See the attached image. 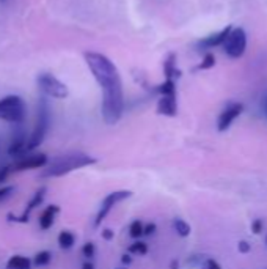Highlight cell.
Wrapping results in <instances>:
<instances>
[{
	"label": "cell",
	"instance_id": "cell-7",
	"mask_svg": "<svg viewBox=\"0 0 267 269\" xmlns=\"http://www.w3.org/2000/svg\"><path fill=\"white\" fill-rule=\"evenodd\" d=\"M25 103L21 96L17 95H11V101L8 103V106L0 112V120L8 123H14V125H21L25 120Z\"/></svg>",
	"mask_w": 267,
	"mask_h": 269
},
{
	"label": "cell",
	"instance_id": "cell-38",
	"mask_svg": "<svg viewBox=\"0 0 267 269\" xmlns=\"http://www.w3.org/2000/svg\"><path fill=\"white\" fill-rule=\"evenodd\" d=\"M0 2H5V0H0Z\"/></svg>",
	"mask_w": 267,
	"mask_h": 269
},
{
	"label": "cell",
	"instance_id": "cell-20",
	"mask_svg": "<svg viewBox=\"0 0 267 269\" xmlns=\"http://www.w3.org/2000/svg\"><path fill=\"white\" fill-rule=\"evenodd\" d=\"M173 228L181 238H187L190 235V231H192V228H190V225L187 224V222L184 219H179V217L173 219Z\"/></svg>",
	"mask_w": 267,
	"mask_h": 269
},
{
	"label": "cell",
	"instance_id": "cell-1",
	"mask_svg": "<svg viewBox=\"0 0 267 269\" xmlns=\"http://www.w3.org/2000/svg\"><path fill=\"white\" fill-rule=\"evenodd\" d=\"M84 59L103 90V120L107 125H116L124 112V91L119 71L115 63L101 52H85Z\"/></svg>",
	"mask_w": 267,
	"mask_h": 269
},
{
	"label": "cell",
	"instance_id": "cell-14",
	"mask_svg": "<svg viewBox=\"0 0 267 269\" xmlns=\"http://www.w3.org/2000/svg\"><path fill=\"white\" fill-rule=\"evenodd\" d=\"M25 146H27V137L24 134H19L11 140L6 153H8V156H11V157H14V159H17V157H21V156L25 154Z\"/></svg>",
	"mask_w": 267,
	"mask_h": 269
},
{
	"label": "cell",
	"instance_id": "cell-31",
	"mask_svg": "<svg viewBox=\"0 0 267 269\" xmlns=\"http://www.w3.org/2000/svg\"><path fill=\"white\" fill-rule=\"evenodd\" d=\"M205 269H222V266H220L215 260L209 258V260H206V263H205Z\"/></svg>",
	"mask_w": 267,
	"mask_h": 269
},
{
	"label": "cell",
	"instance_id": "cell-36",
	"mask_svg": "<svg viewBox=\"0 0 267 269\" xmlns=\"http://www.w3.org/2000/svg\"><path fill=\"white\" fill-rule=\"evenodd\" d=\"M266 114H267V101H266Z\"/></svg>",
	"mask_w": 267,
	"mask_h": 269
},
{
	"label": "cell",
	"instance_id": "cell-16",
	"mask_svg": "<svg viewBox=\"0 0 267 269\" xmlns=\"http://www.w3.org/2000/svg\"><path fill=\"white\" fill-rule=\"evenodd\" d=\"M76 241H77V238L71 230H61L57 236V243L61 250H71L76 246Z\"/></svg>",
	"mask_w": 267,
	"mask_h": 269
},
{
	"label": "cell",
	"instance_id": "cell-5",
	"mask_svg": "<svg viewBox=\"0 0 267 269\" xmlns=\"http://www.w3.org/2000/svg\"><path fill=\"white\" fill-rule=\"evenodd\" d=\"M132 197V191H113V192H110L107 194V196L104 197L103 203H101V208L98 211V214H96V219H95V227H99L101 224H103V220L108 216V212L112 211L118 203H121L127 199H131Z\"/></svg>",
	"mask_w": 267,
	"mask_h": 269
},
{
	"label": "cell",
	"instance_id": "cell-22",
	"mask_svg": "<svg viewBox=\"0 0 267 269\" xmlns=\"http://www.w3.org/2000/svg\"><path fill=\"white\" fill-rule=\"evenodd\" d=\"M143 222L140 219H134L131 222V225H129V236H131L132 239H140L143 236Z\"/></svg>",
	"mask_w": 267,
	"mask_h": 269
},
{
	"label": "cell",
	"instance_id": "cell-12",
	"mask_svg": "<svg viewBox=\"0 0 267 269\" xmlns=\"http://www.w3.org/2000/svg\"><path fill=\"white\" fill-rule=\"evenodd\" d=\"M156 112L163 117H176L178 114V101L176 96H160L158 101Z\"/></svg>",
	"mask_w": 267,
	"mask_h": 269
},
{
	"label": "cell",
	"instance_id": "cell-23",
	"mask_svg": "<svg viewBox=\"0 0 267 269\" xmlns=\"http://www.w3.org/2000/svg\"><path fill=\"white\" fill-rule=\"evenodd\" d=\"M214 65H215V55L209 52V54H206V55H205L203 62H201V63L198 65L197 69H198V71H206V69L214 68Z\"/></svg>",
	"mask_w": 267,
	"mask_h": 269
},
{
	"label": "cell",
	"instance_id": "cell-32",
	"mask_svg": "<svg viewBox=\"0 0 267 269\" xmlns=\"http://www.w3.org/2000/svg\"><path fill=\"white\" fill-rule=\"evenodd\" d=\"M132 262H134V258H132V255L131 254H123L121 255V263L124 265V266H131L132 265Z\"/></svg>",
	"mask_w": 267,
	"mask_h": 269
},
{
	"label": "cell",
	"instance_id": "cell-34",
	"mask_svg": "<svg viewBox=\"0 0 267 269\" xmlns=\"http://www.w3.org/2000/svg\"><path fill=\"white\" fill-rule=\"evenodd\" d=\"M179 268V262L178 260H173V262L170 263V269H178Z\"/></svg>",
	"mask_w": 267,
	"mask_h": 269
},
{
	"label": "cell",
	"instance_id": "cell-4",
	"mask_svg": "<svg viewBox=\"0 0 267 269\" xmlns=\"http://www.w3.org/2000/svg\"><path fill=\"white\" fill-rule=\"evenodd\" d=\"M36 83H38V88L49 98L64 99V98H68V95H69L68 87L64 85L60 79H57L49 72L38 74V77H36Z\"/></svg>",
	"mask_w": 267,
	"mask_h": 269
},
{
	"label": "cell",
	"instance_id": "cell-3",
	"mask_svg": "<svg viewBox=\"0 0 267 269\" xmlns=\"http://www.w3.org/2000/svg\"><path fill=\"white\" fill-rule=\"evenodd\" d=\"M49 128H51V109H49L48 101L41 99L40 104H38V115H36L35 128H33L30 137L27 138L25 153H33L36 148L44 142Z\"/></svg>",
	"mask_w": 267,
	"mask_h": 269
},
{
	"label": "cell",
	"instance_id": "cell-33",
	"mask_svg": "<svg viewBox=\"0 0 267 269\" xmlns=\"http://www.w3.org/2000/svg\"><path fill=\"white\" fill-rule=\"evenodd\" d=\"M82 269H95V265L91 260H85V262L82 263Z\"/></svg>",
	"mask_w": 267,
	"mask_h": 269
},
{
	"label": "cell",
	"instance_id": "cell-26",
	"mask_svg": "<svg viewBox=\"0 0 267 269\" xmlns=\"http://www.w3.org/2000/svg\"><path fill=\"white\" fill-rule=\"evenodd\" d=\"M13 175V172H11V165H5V167H2L0 169V183H5L10 176Z\"/></svg>",
	"mask_w": 267,
	"mask_h": 269
},
{
	"label": "cell",
	"instance_id": "cell-2",
	"mask_svg": "<svg viewBox=\"0 0 267 269\" xmlns=\"http://www.w3.org/2000/svg\"><path fill=\"white\" fill-rule=\"evenodd\" d=\"M96 164V159L93 156H90L87 153H69L53 157L52 161L48 162V165L44 167L41 176L44 178H58V176H64L74 170L84 169V167Z\"/></svg>",
	"mask_w": 267,
	"mask_h": 269
},
{
	"label": "cell",
	"instance_id": "cell-15",
	"mask_svg": "<svg viewBox=\"0 0 267 269\" xmlns=\"http://www.w3.org/2000/svg\"><path fill=\"white\" fill-rule=\"evenodd\" d=\"M46 192H48V188H46V186H41L38 191H36V192L33 194V197L30 199V202L27 203V208L24 209L22 216H25V217H29V219H30V212H32L33 209L38 208L40 205H43L44 197H46Z\"/></svg>",
	"mask_w": 267,
	"mask_h": 269
},
{
	"label": "cell",
	"instance_id": "cell-24",
	"mask_svg": "<svg viewBox=\"0 0 267 269\" xmlns=\"http://www.w3.org/2000/svg\"><path fill=\"white\" fill-rule=\"evenodd\" d=\"M82 255L85 257V260H91L96 255V244L91 243V241H87V243L82 246Z\"/></svg>",
	"mask_w": 267,
	"mask_h": 269
},
{
	"label": "cell",
	"instance_id": "cell-21",
	"mask_svg": "<svg viewBox=\"0 0 267 269\" xmlns=\"http://www.w3.org/2000/svg\"><path fill=\"white\" fill-rule=\"evenodd\" d=\"M148 244L145 243V241H140V239H137L135 243H132L131 246L127 247V254H131V255H139V257H143L148 254Z\"/></svg>",
	"mask_w": 267,
	"mask_h": 269
},
{
	"label": "cell",
	"instance_id": "cell-30",
	"mask_svg": "<svg viewBox=\"0 0 267 269\" xmlns=\"http://www.w3.org/2000/svg\"><path fill=\"white\" fill-rule=\"evenodd\" d=\"M250 243H248V241H239V244H237V250L241 254H248L250 252Z\"/></svg>",
	"mask_w": 267,
	"mask_h": 269
},
{
	"label": "cell",
	"instance_id": "cell-18",
	"mask_svg": "<svg viewBox=\"0 0 267 269\" xmlns=\"http://www.w3.org/2000/svg\"><path fill=\"white\" fill-rule=\"evenodd\" d=\"M154 91L160 96H176V82L171 79H165L154 88Z\"/></svg>",
	"mask_w": 267,
	"mask_h": 269
},
{
	"label": "cell",
	"instance_id": "cell-8",
	"mask_svg": "<svg viewBox=\"0 0 267 269\" xmlns=\"http://www.w3.org/2000/svg\"><path fill=\"white\" fill-rule=\"evenodd\" d=\"M49 162L48 154L44 153H30L29 156H21L11 164V172H25V170H36V169H44Z\"/></svg>",
	"mask_w": 267,
	"mask_h": 269
},
{
	"label": "cell",
	"instance_id": "cell-27",
	"mask_svg": "<svg viewBox=\"0 0 267 269\" xmlns=\"http://www.w3.org/2000/svg\"><path fill=\"white\" fill-rule=\"evenodd\" d=\"M156 230H158V225L154 222H148V224L143 225V236H153L156 233Z\"/></svg>",
	"mask_w": 267,
	"mask_h": 269
},
{
	"label": "cell",
	"instance_id": "cell-11",
	"mask_svg": "<svg viewBox=\"0 0 267 269\" xmlns=\"http://www.w3.org/2000/svg\"><path fill=\"white\" fill-rule=\"evenodd\" d=\"M231 30H233V25H226L220 32L213 33V35L206 36V38L200 40L198 44L201 46V48H206V49L208 48H217V46H222L225 43V40L228 38V35H229V32H231Z\"/></svg>",
	"mask_w": 267,
	"mask_h": 269
},
{
	"label": "cell",
	"instance_id": "cell-13",
	"mask_svg": "<svg viewBox=\"0 0 267 269\" xmlns=\"http://www.w3.org/2000/svg\"><path fill=\"white\" fill-rule=\"evenodd\" d=\"M163 74H165V79H171V80H176L182 76V71L176 68V54L174 52H170L167 55V59H165Z\"/></svg>",
	"mask_w": 267,
	"mask_h": 269
},
{
	"label": "cell",
	"instance_id": "cell-19",
	"mask_svg": "<svg viewBox=\"0 0 267 269\" xmlns=\"http://www.w3.org/2000/svg\"><path fill=\"white\" fill-rule=\"evenodd\" d=\"M52 262V252L51 250H40L36 252L33 260H32V265H35L36 268H43V266H48Z\"/></svg>",
	"mask_w": 267,
	"mask_h": 269
},
{
	"label": "cell",
	"instance_id": "cell-17",
	"mask_svg": "<svg viewBox=\"0 0 267 269\" xmlns=\"http://www.w3.org/2000/svg\"><path fill=\"white\" fill-rule=\"evenodd\" d=\"M32 260L24 255H13L6 262V269H30Z\"/></svg>",
	"mask_w": 267,
	"mask_h": 269
},
{
	"label": "cell",
	"instance_id": "cell-9",
	"mask_svg": "<svg viewBox=\"0 0 267 269\" xmlns=\"http://www.w3.org/2000/svg\"><path fill=\"white\" fill-rule=\"evenodd\" d=\"M244 112V104L242 103H233L229 104L222 114L218 115L217 118V129L220 133L226 131V129L231 126V123L234 122V120L241 115Z\"/></svg>",
	"mask_w": 267,
	"mask_h": 269
},
{
	"label": "cell",
	"instance_id": "cell-37",
	"mask_svg": "<svg viewBox=\"0 0 267 269\" xmlns=\"http://www.w3.org/2000/svg\"><path fill=\"white\" fill-rule=\"evenodd\" d=\"M266 244H267V236H266Z\"/></svg>",
	"mask_w": 267,
	"mask_h": 269
},
{
	"label": "cell",
	"instance_id": "cell-6",
	"mask_svg": "<svg viewBox=\"0 0 267 269\" xmlns=\"http://www.w3.org/2000/svg\"><path fill=\"white\" fill-rule=\"evenodd\" d=\"M223 48H225V52L228 57L241 59L247 48V35H245L244 29H241V27H236L234 29L233 27V30L229 32L228 38L223 43Z\"/></svg>",
	"mask_w": 267,
	"mask_h": 269
},
{
	"label": "cell",
	"instance_id": "cell-10",
	"mask_svg": "<svg viewBox=\"0 0 267 269\" xmlns=\"http://www.w3.org/2000/svg\"><path fill=\"white\" fill-rule=\"evenodd\" d=\"M60 212V206L58 205H48L43 212L40 214V219H38V227L40 230L43 231H48L52 228V225L55 224V217Z\"/></svg>",
	"mask_w": 267,
	"mask_h": 269
},
{
	"label": "cell",
	"instance_id": "cell-25",
	"mask_svg": "<svg viewBox=\"0 0 267 269\" xmlns=\"http://www.w3.org/2000/svg\"><path fill=\"white\" fill-rule=\"evenodd\" d=\"M14 192V186H3L0 189V202H5L6 199H10Z\"/></svg>",
	"mask_w": 267,
	"mask_h": 269
},
{
	"label": "cell",
	"instance_id": "cell-28",
	"mask_svg": "<svg viewBox=\"0 0 267 269\" xmlns=\"http://www.w3.org/2000/svg\"><path fill=\"white\" fill-rule=\"evenodd\" d=\"M263 228H264V224H263L261 219H255L252 222V233L253 235H260L261 231H263Z\"/></svg>",
	"mask_w": 267,
	"mask_h": 269
},
{
	"label": "cell",
	"instance_id": "cell-35",
	"mask_svg": "<svg viewBox=\"0 0 267 269\" xmlns=\"http://www.w3.org/2000/svg\"><path fill=\"white\" fill-rule=\"evenodd\" d=\"M116 269H127L126 266H123V268H116Z\"/></svg>",
	"mask_w": 267,
	"mask_h": 269
},
{
	"label": "cell",
	"instance_id": "cell-29",
	"mask_svg": "<svg viewBox=\"0 0 267 269\" xmlns=\"http://www.w3.org/2000/svg\"><path fill=\"white\" fill-rule=\"evenodd\" d=\"M101 238L104 241H112L115 238V231L112 228H103L101 230Z\"/></svg>",
	"mask_w": 267,
	"mask_h": 269
}]
</instances>
